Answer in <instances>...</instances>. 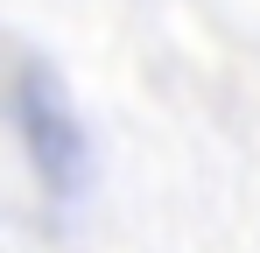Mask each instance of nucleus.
<instances>
[{
    "label": "nucleus",
    "mask_w": 260,
    "mask_h": 253,
    "mask_svg": "<svg viewBox=\"0 0 260 253\" xmlns=\"http://www.w3.org/2000/svg\"><path fill=\"white\" fill-rule=\"evenodd\" d=\"M0 120L14 134L21 162L36 176L56 211H78L91 197V176H99V148H91V126L71 78L49 64L43 49H7L0 56Z\"/></svg>",
    "instance_id": "f257e3e1"
}]
</instances>
